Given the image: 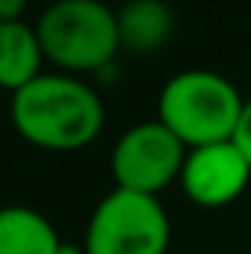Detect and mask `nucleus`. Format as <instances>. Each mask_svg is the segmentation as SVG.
<instances>
[{
  "label": "nucleus",
  "instance_id": "7ed1b4c3",
  "mask_svg": "<svg viewBox=\"0 0 251 254\" xmlns=\"http://www.w3.org/2000/svg\"><path fill=\"white\" fill-rule=\"evenodd\" d=\"M36 36L45 60L68 74L101 71L113 63L116 51H122L116 12L101 0L51 3L36 24Z\"/></svg>",
  "mask_w": 251,
  "mask_h": 254
},
{
  "label": "nucleus",
  "instance_id": "1a4fd4ad",
  "mask_svg": "<svg viewBox=\"0 0 251 254\" xmlns=\"http://www.w3.org/2000/svg\"><path fill=\"white\" fill-rule=\"evenodd\" d=\"M54 225L30 207H0V254H57Z\"/></svg>",
  "mask_w": 251,
  "mask_h": 254
},
{
  "label": "nucleus",
  "instance_id": "6e6552de",
  "mask_svg": "<svg viewBox=\"0 0 251 254\" xmlns=\"http://www.w3.org/2000/svg\"><path fill=\"white\" fill-rule=\"evenodd\" d=\"M42 45L30 24L9 21L0 24V89H9L12 95L30 86L42 71Z\"/></svg>",
  "mask_w": 251,
  "mask_h": 254
},
{
  "label": "nucleus",
  "instance_id": "9d476101",
  "mask_svg": "<svg viewBox=\"0 0 251 254\" xmlns=\"http://www.w3.org/2000/svg\"><path fill=\"white\" fill-rule=\"evenodd\" d=\"M234 145L243 151V157L251 166V101H246V107H243L240 125H237V133H234Z\"/></svg>",
  "mask_w": 251,
  "mask_h": 254
},
{
  "label": "nucleus",
  "instance_id": "39448f33",
  "mask_svg": "<svg viewBox=\"0 0 251 254\" xmlns=\"http://www.w3.org/2000/svg\"><path fill=\"white\" fill-rule=\"evenodd\" d=\"M187 145L160 122L130 127L113 148V178L119 190L154 195L181 178Z\"/></svg>",
  "mask_w": 251,
  "mask_h": 254
},
{
  "label": "nucleus",
  "instance_id": "0eeeda50",
  "mask_svg": "<svg viewBox=\"0 0 251 254\" xmlns=\"http://www.w3.org/2000/svg\"><path fill=\"white\" fill-rule=\"evenodd\" d=\"M119 45L130 54L160 51L175 30V12L166 0H127L116 12Z\"/></svg>",
  "mask_w": 251,
  "mask_h": 254
},
{
  "label": "nucleus",
  "instance_id": "f03ea898",
  "mask_svg": "<svg viewBox=\"0 0 251 254\" xmlns=\"http://www.w3.org/2000/svg\"><path fill=\"white\" fill-rule=\"evenodd\" d=\"M243 107L246 101L228 77L204 68H189L163 86L157 122L169 127L187 145V151H192L234 139Z\"/></svg>",
  "mask_w": 251,
  "mask_h": 254
},
{
  "label": "nucleus",
  "instance_id": "9b49d317",
  "mask_svg": "<svg viewBox=\"0 0 251 254\" xmlns=\"http://www.w3.org/2000/svg\"><path fill=\"white\" fill-rule=\"evenodd\" d=\"M24 9H27V0H0V24L21 21Z\"/></svg>",
  "mask_w": 251,
  "mask_h": 254
},
{
  "label": "nucleus",
  "instance_id": "20e7f679",
  "mask_svg": "<svg viewBox=\"0 0 251 254\" xmlns=\"http://www.w3.org/2000/svg\"><path fill=\"white\" fill-rule=\"evenodd\" d=\"M169 216L154 195L116 190L101 198L86 228V254H166Z\"/></svg>",
  "mask_w": 251,
  "mask_h": 254
},
{
  "label": "nucleus",
  "instance_id": "423d86ee",
  "mask_svg": "<svg viewBox=\"0 0 251 254\" xmlns=\"http://www.w3.org/2000/svg\"><path fill=\"white\" fill-rule=\"evenodd\" d=\"M249 181L251 166L243 151L234 145V139L187 151L181 169V187L198 207H225L237 201Z\"/></svg>",
  "mask_w": 251,
  "mask_h": 254
},
{
  "label": "nucleus",
  "instance_id": "f8f14e48",
  "mask_svg": "<svg viewBox=\"0 0 251 254\" xmlns=\"http://www.w3.org/2000/svg\"><path fill=\"white\" fill-rule=\"evenodd\" d=\"M57 254H86V249H83V246H77V243H60Z\"/></svg>",
  "mask_w": 251,
  "mask_h": 254
},
{
  "label": "nucleus",
  "instance_id": "f257e3e1",
  "mask_svg": "<svg viewBox=\"0 0 251 254\" xmlns=\"http://www.w3.org/2000/svg\"><path fill=\"white\" fill-rule=\"evenodd\" d=\"M104 104L92 86L71 74H39L12 95L15 130L45 151H77L104 130Z\"/></svg>",
  "mask_w": 251,
  "mask_h": 254
}]
</instances>
